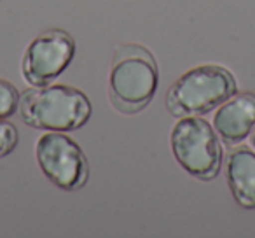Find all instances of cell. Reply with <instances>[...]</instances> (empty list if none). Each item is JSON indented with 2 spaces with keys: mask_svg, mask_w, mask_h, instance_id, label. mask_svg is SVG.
Listing matches in <instances>:
<instances>
[{
  "mask_svg": "<svg viewBox=\"0 0 255 238\" xmlns=\"http://www.w3.org/2000/svg\"><path fill=\"white\" fill-rule=\"evenodd\" d=\"M23 123L44 132H74L89 121L93 107L86 93L67 84L32 86L19 96Z\"/></svg>",
  "mask_w": 255,
  "mask_h": 238,
  "instance_id": "6da1fadb",
  "label": "cell"
},
{
  "mask_svg": "<svg viewBox=\"0 0 255 238\" xmlns=\"http://www.w3.org/2000/svg\"><path fill=\"white\" fill-rule=\"evenodd\" d=\"M159 68L154 54L140 44H121L112 58L109 96L121 114H136L154 98Z\"/></svg>",
  "mask_w": 255,
  "mask_h": 238,
  "instance_id": "7a4b0ae2",
  "label": "cell"
},
{
  "mask_svg": "<svg viewBox=\"0 0 255 238\" xmlns=\"http://www.w3.org/2000/svg\"><path fill=\"white\" fill-rule=\"evenodd\" d=\"M238 91L236 79L222 65H199L177 79L166 93V107L175 117L203 116Z\"/></svg>",
  "mask_w": 255,
  "mask_h": 238,
  "instance_id": "3957f363",
  "label": "cell"
},
{
  "mask_svg": "<svg viewBox=\"0 0 255 238\" xmlns=\"http://www.w3.org/2000/svg\"><path fill=\"white\" fill-rule=\"evenodd\" d=\"M177 163L199 181H212L222 168V142L213 126L199 116L178 117L170 133Z\"/></svg>",
  "mask_w": 255,
  "mask_h": 238,
  "instance_id": "277c9868",
  "label": "cell"
},
{
  "mask_svg": "<svg viewBox=\"0 0 255 238\" xmlns=\"http://www.w3.org/2000/svg\"><path fill=\"white\" fill-rule=\"evenodd\" d=\"M35 160L42 174L63 191H77L89 179L88 156L63 132L42 133L35 146Z\"/></svg>",
  "mask_w": 255,
  "mask_h": 238,
  "instance_id": "5b68a950",
  "label": "cell"
},
{
  "mask_svg": "<svg viewBox=\"0 0 255 238\" xmlns=\"http://www.w3.org/2000/svg\"><path fill=\"white\" fill-rule=\"evenodd\" d=\"M75 54V40L65 30H46L30 40L21 58V75L28 86H46L61 75Z\"/></svg>",
  "mask_w": 255,
  "mask_h": 238,
  "instance_id": "8992f818",
  "label": "cell"
},
{
  "mask_svg": "<svg viewBox=\"0 0 255 238\" xmlns=\"http://www.w3.org/2000/svg\"><path fill=\"white\" fill-rule=\"evenodd\" d=\"M212 126L226 146H238L255 128V93H234L220 103Z\"/></svg>",
  "mask_w": 255,
  "mask_h": 238,
  "instance_id": "52a82bcc",
  "label": "cell"
},
{
  "mask_svg": "<svg viewBox=\"0 0 255 238\" xmlns=\"http://www.w3.org/2000/svg\"><path fill=\"white\" fill-rule=\"evenodd\" d=\"M226 181L234 202L247 210H255V151L238 146L226 156Z\"/></svg>",
  "mask_w": 255,
  "mask_h": 238,
  "instance_id": "ba28073f",
  "label": "cell"
},
{
  "mask_svg": "<svg viewBox=\"0 0 255 238\" xmlns=\"http://www.w3.org/2000/svg\"><path fill=\"white\" fill-rule=\"evenodd\" d=\"M19 107V93L12 82L0 79V119H7Z\"/></svg>",
  "mask_w": 255,
  "mask_h": 238,
  "instance_id": "9c48e42d",
  "label": "cell"
},
{
  "mask_svg": "<svg viewBox=\"0 0 255 238\" xmlns=\"http://www.w3.org/2000/svg\"><path fill=\"white\" fill-rule=\"evenodd\" d=\"M18 130L7 119H0V160L12 153L18 146Z\"/></svg>",
  "mask_w": 255,
  "mask_h": 238,
  "instance_id": "30bf717a",
  "label": "cell"
},
{
  "mask_svg": "<svg viewBox=\"0 0 255 238\" xmlns=\"http://www.w3.org/2000/svg\"><path fill=\"white\" fill-rule=\"evenodd\" d=\"M250 146H252V149L255 151V128L252 130V135H250Z\"/></svg>",
  "mask_w": 255,
  "mask_h": 238,
  "instance_id": "8fae6325",
  "label": "cell"
}]
</instances>
